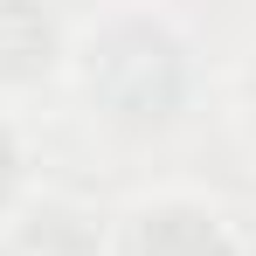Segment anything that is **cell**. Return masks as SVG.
Masks as SVG:
<instances>
[{"label": "cell", "instance_id": "5", "mask_svg": "<svg viewBox=\"0 0 256 256\" xmlns=\"http://www.w3.org/2000/svg\"><path fill=\"white\" fill-rule=\"evenodd\" d=\"M21 194V138H14V125L0 118V208Z\"/></svg>", "mask_w": 256, "mask_h": 256}, {"label": "cell", "instance_id": "6", "mask_svg": "<svg viewBox=\"0 0 256 256\" xmlns=\"http://www.w3.org/2000/svg\"><path fill=\"white\" fill-rule=\"evenodd\" d=\"M0 256H14V250H0Z\"/></svg>", "mask_w": 256, "mask_h": 256}, {"label": "cell", "instance_id": "2", "mask_svg": "<svg viewBox=\"0 0 256 256\" xmlns=\"http://www.w3.org/2000/svg\"><path fill=\"white\" fill-rule=\"evenodd\" d=\"M118 256H236V236L194 201H152L125 222Z\"/></svg>", "mask_w": 256, "mask_h": 256}, {"label": "cell", "instance_id": "3", "mask_svg": "<svg viewBox=\"0 0 256 256\" xmlns=\"http://www.w3.org/2000/svg\"><path fill=\"white\" fill-rule=\"evenodd\" d=\"M62 62V21L28 0H0V84H35Z\"/></svg>", "mask_w": 256, "mask_h": 256}, {"label": "cell", "instance_id": "1", "mask_svg": "<svg viewBox=\"0 0 256 256\" xmlns=\"http://www.w3.org/2000/svg\"><path fill=\"white\" fill-rule=\"evenodd\" d=\"M84 90L90 104L111 118V125L152 132L173 125L180 104H187V84H194V62H187V42L173 35L160 14H111L84 35Z\"/></svg>", "mask_w": 256, "mask_h": 256}, {"label": "cell", "instance_id": "4", "mask_svg": "<svg viewBox=\"0 0 256 256\" xmlns=\"http://www.w3.org/2000/svg\"><path fill=\"white\" fill-rule=\"evenodd\" d=\"M14 256H97V242L76 228V214H42Z\"/></svg>", "mask_w": 256, "mask_h": 256}]
</instances>
